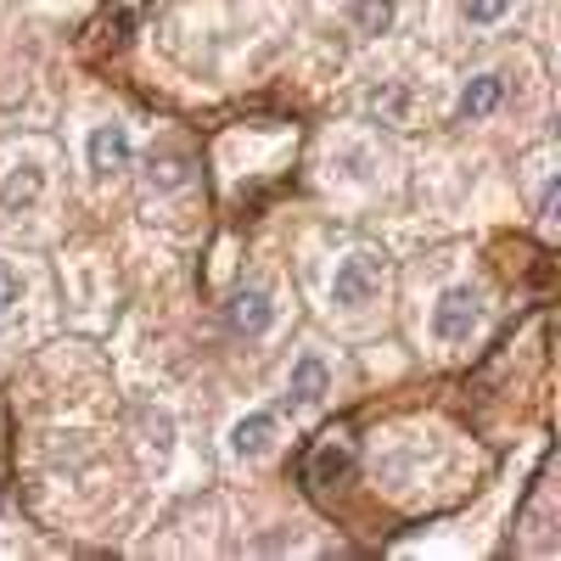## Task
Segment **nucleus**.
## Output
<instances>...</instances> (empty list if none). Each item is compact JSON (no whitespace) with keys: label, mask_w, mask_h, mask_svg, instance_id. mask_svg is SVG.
<instances>
[{"label":"nucleus","mask_w":561,"mask_h":561,"mask_svg":"<svg viewBox=\"0 0 561 561\" xmlns=\"http://www.w3.org/2000/svg\"><path fill=\"white\" fill-rule=\"evenodd\" d=\"M382 280H388V259L377 248H348L332 270V304L337 309H365L382 293Z\"/></svg>","instance_id":"1"},{"label":"nucleus","mask_w":561,"mask_h":561,"mask_svg":"<svg viewBox=\"0 0 561 561\" xmlns=\"http://www.w3.org/2000/svg\"><path fill=\"white\" fill-rule=\"evenodd\" d=\"M483 325V293L472 287V280H455V287H444L433 298V337L444 348H460L472 343V332Z\"/></svg>","instance_id":"2"},{"label":"nucleus","mask_w":561,"mask_h":561,"mask_svg":"<svg viewBox=\"0 0 561 561\" xmlns=\"http://www.w3.org/2000/svg\"><path fill=\"white\" fill-rule=\"evenodd\" d=\"M275 433H280V415L275 410H248L230 421V433H225V455L230 460H259L275 449Z\"/></svg>","instance_id":"3"},{"label":"nucleus","mask_w":561,"mask_h":561,"mask_svg":"<svg viewBox=\"0 0 561 561\" xmlns=\"http://www.w3.org/2000/svg\"><path fill=\"white\" fill-rule=\"evenodd\" d=\"M39 197H45V163L28 152V158H18V163L7 169V180H0V214H7V219L34 214Z\"/></svg>","instance_id":"4"},{"label":"nucleus","mask_w":561,"mask_h":561,"mask_svg":"<svg viewBox=\"0 0 561 561\" xmlns=\"http://www.w3.org/2000/svg\"><path fill=\"white\" fill-rule=\"evenodd\" d=\"M84 158H90V174L96 180H113V174H124L135 163V140H129L124 124H96L90 140H84Z\"/></svg>","instance_id":"5"},{"label":"nucleus","mask_w":561,"mask_h":561,"mask_svg":"<svg viewBox=\"0 0 561 561\" xmlns=\"http://www.w3.org/2000/svg\"><path fill=\"white\" fill-rule=\"evenodd\" d=\"M505 107V73L500 68H483V73H472L460 84V96H455V118H466V124H483V118H494Z\"/></svg>","instance_id":"6"},{"label":"nucleus","mask_w":561,"mask_h":561,"mask_svg":"<svg viewBox=\"0 0 561 561\" xmlns=\"http://www.w3.org/2000/svg\"><path fill=\"white\" fill-rule=\"evenodd\" d=\"M359 107L377 118V124H393V129H410L415 124V90L410 84H399V79H377L359 96Z\"/></svg>","instance_id":"7"},{"label":"nucleus","mask_w":561,"mask_h":561,"mask_svg":"<svg viewBox=\"0 0 561 561\" xmlns=\"http://www.w3.org/2000/svg\"><path fill=\"white\" fill-rule=\"evenodd\" d=\"M325 393H332V365H325L320 354H298L293 377H287V404L314 410V404H325Z\"/></svg>","instance_id":"8"},{"label":"nucleus","mask_w":561,"mask_h":561,"mask_svg":"<svg viewBox=\"0 0 561 561\" xmlns=\"http://www.w3.org/2000/svg\"><path fill=\"white\" fill-rule=\"evenodd\" d=\"M275 325V293L270 287H242L230 298V332L237 337H264Z\"/></svg>","instance_id":"9"},{"label":"nucleus","mask_w":561,"mask_h":561,"mask_svg":"<svg viewBox=\"0 0 561 561\" xmlns=\"http://www.w3.org/2000/svg\"><path fill=\"white\" fill-rule=\"evenodd\" d=\"M348 23H354V34H365V39H382V34H393V23H399V0H354Z\"/></svg>","instance_id":"10"},{"label":"nucleus","mask_w":561,"mask_h":561,"mask_svg":"<svg viewBox=\"0 0 561 561\" xmlns=\"http://www.w3.org/2000/svg\"><path fill=\"white\" fill-rule=\"evenodd\" d=\"M511 12H517V0H460V18L472 23V28H494Z\"/></svg>","instance_id":"11"},{"label":"nucleus","mask_w":561,"mask_h":561,"mask_svg":"<svg viewBox=\"0 0 561 561\" xmlns=\"http://www.w3.org/2000/svg\"><path fill=\"white\" fill-rule=\"evenodd\" d=\"M343 466H348V449H343L337 438H325V444L314 449V460H309V483H325L332 472H343Z\"/></svg>","instance_id":"12"},{"label":"nucleus","mask_w":561,"mask_h":561,"mask_svg":"<svg viewBox=\"0 0 561 561\" xmlns=\"http://www.w3.org/2000/svg\"><path fill=\"white\" fill-rule=\"evenodd\" d=\"M18 304H23V275H18L7 259H0V320H7Z\"/></svg>","instance_id":"13"},{"label":"nucleus","mask_w":561,"mask_h":561,"mask_svg":"<svg viewBox=\"0 0 561 561\" xmlns=\"http://www.w3.org/2000/svg\"><path fill=\"white\" fill-rule=\"evenodd\" d=\"M539 225L556 230V180H545V192H539Z\"/></svg>","instance_id":"14"},{"label":"nucleus","mask_w":561,"mask_h":561,"mask_svg":"<svg viewBox=\"0 0 561 561\" xmlns=\"http://www.w3.org/2000/svg\"><path fill=\"white\" fill-rule=\"evenodd\" d=\"M0 325H7V320H0Z\"/></svg>","instance_id":"15"}]
</instances>
